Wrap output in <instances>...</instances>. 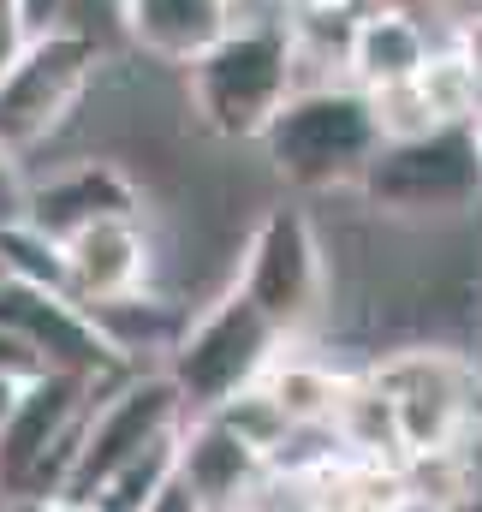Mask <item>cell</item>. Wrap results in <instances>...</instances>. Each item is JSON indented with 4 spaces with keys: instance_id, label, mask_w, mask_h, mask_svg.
I'll list each match as a JSON object with an SVG mask.
<instances>
[{
    "instance_id": "cell-1",
    "label": "cell",
    "mask_w": 482,
    "mask_h": 512,
    "mask_svg": "<svg viewBox=\"0 0 482 512\" xmlns=\"http://www.w3.org/2000/svg\"><path fill=\"white\" fill-rule=\"evenodd\" d=\"M292 90H298V60H292V36L280 12L233 18V30L185 66V96H191L197 126L227 143H256Z\"/></svg>"
},
{
    "instance_id": "cell-2",
    "label": "cell",
    "mask_w": 482,
    "mask_h": 512,
    "mask_svg": "<svg viewBox=\"0 0 482 512\" xmlns=\"http://www.w3.org/2000/svg\"><path fill=\"white\" fill-rule=\"evenodd\" d=\"M256 143L292 191H346L381 149V126L358 84H298Z\"/></svg>"
},
{
    "instance_id": "cell-3",
    "label": "cell",
    "mask_w": 482,
    "mask_h": 512,
    "mask_svg": "<svg viewBox=\"0 0 482 512\" xmlns=\"http://www.w3.org/2000/svg\"><path fill=\"white\" fill-rule=\"evenodd\" d=\"M363 203L393 221H447L482 209L477 126H435L423 137L381 143L358 179Z\"/></svg>"
},
{
    "instance_id": "cell-4",
    "label": "cell",
    "mask_w": 482,
    "mask_h": 512,
    "mask_svg": "<svg viewBox=\"0 0 482 512\" xmlns=\"http://www.w3.org/2000/svg\"><path fill=\"white\" fill-rule=\"evenodd\" d=\"M102 72V42L78 24H54L18 42L0 66V149H36L72 120Z\"/></svg>"
},
{
    "instance_id": "cell-5",
    "label": "cell",
    "mask_w": 482,
    "mask_h": 512,
    "mask_svg": "<svg viewBox=\"0 0 482 512\" xmlns=\"http://www.w3.org/2000/svg\"><path fill=\"white\" fill-rule=\"evenodd\" d=\"M102 387L108 382L60 376V370L18 387L12 417L0 423V495L60 501V489L72 477V459H78L84 417H90Z\"/></svg>"
},
{
    "instance_id": "cell-6",
    "label": "cell",
    "mask_w": 482,
    "mask_h": 512,
    "mask_svg": "<svg viewBox=\"0 0 482 512\" xmlns=\"http://www.w3.org/2000/svg\"><path fill=\"white\" fill-rule=\"evenodd\" d=\"M280 340L286 334L244 292L215 298L197 322H185V334L167 352V382L179 387L185 417L221 411L227 399H239L244 387H256V376L268 370V358H274Z\"/></svg>"
},
{
    "instance_id": "cell-7",
    "label": "cell",
    "mask_w": 482,
    "mask_h": 512,
    "mask_svg": "<svg viewBox=\"0 0 482 512\" xmlns=\"http://www.w3.org/2000/svg\"><path fill=\"white\" fill-rule=\"evenodd\" d=\"M185 423V399L179 387L167 382V370H131L120 382H108L96 393L90 417H84V435H78V459H72V477L60 489L66 507H84L120 465H131L143 447H155L161 435H173Z\"/></svg>"
},
{
    "instance_id": "cell-8",
    "label": "cell",
    "mask_w": 482,
    "mask_h": 512,
    "mask_svg": "<svg viewBox=\"0 0 482 512\" xmlns=\"http://www.w3.org/2000/svg\"><path fill=\"white\" fill-rule=\"evenodd\" d=\"M0 328L42 370L84 376V382H120V376H131V364L108 346V334L96 328V316L78 298H66L60 286H36V280L0 274Z\"/></svg>"
},
{
    "instance_id": "cell-9",
    "label": "cell",
    "mask_w": 482,
    "mask_h": 512,
    "mask_svg": "<svg viewBox=\"0 0 482 512\" xmlns=\"http://www.w3.org/2000/svg\"><path fill=\"white\" fill-rule=\"evenodd\" d=\"M322 239L310 227L304 209H268L256 221V233L244 239V262H239V286L280 334H298L316 304H322Z\"/></svg>"
},
{
    "instance_id": "cell-10",
    "label": "cell",
    "mask_w": 482,
    "mask_h": 512,
    "mask_svg": "<svg viewBox=\"0 0 482 512\" xmlns=\"http://www.w3.org/2000/svg\"><path fill=\"white\" fill-rule=\"evenodd\" d=\"M143 209V191L137 179L114 167V161H78L66 173H54L48 185H30V203H24V227H36L42 239H72L96 221H120Z\"/></svg>"
},
{
    "instance_id": "cell-11",
    "label": "cell",
    "mask_w": 482,
    "mask_h": 512,
    "mask_svg": "<svg viewBox=\"0 0 482 512\" xmlns=\"http://www.w3.org/2000/svg\"><path fill=\"white\" fill-rule=\"evenodd\" d=\"M60 256H66V298H78L84 310L131 298V292H149L155 256H149V239H143L137 215L96 221V227L60 239Z\"/></svg>"
},
{
    "instance_id": "cell-12",
    "label": "cell",
    "mask_w": 482,
    "mask_h": 512,
    "mask_svg": "<svg viewBox=\"0 0 482 512\" xmlns=\"http://www.w3.org/2000/svg\"><path fill=\"white\" fill-rule=\"evenodd\" d=\"M262 453L215 411L179 423V483L203 501V512H239V501L262 477Z\"/></svg>"
},
{
    "instance_id": "cell-13",
    "label": "cell",
    "mask_w": 482,
    "mask_h": 512,
    "mask_svg": "<svg viewBox=\"0 0 482 512\" xmlns=\"http://www.w3.org/2000/svg\"><path fill=\"white\" fill-rule=\"evenodd\" d=\"M114 6L125 36L161 66H191L239 18V0H114Z\"/></svg>"
},
{
    "instance_id": "cell-14",
    "label": "cell",
    "mask_w": 482,
    "mask_h": 512,
    "mask_svg": "<svg viewBox=\"0 0 482 512\" xmlns=\"http://www.w3.org/2000/svg\"><path fill=\"white\" fill-rule=\"evenodd\" d=\"M435 54L429 42V24L411 12V6H369L358 12V30H352V84L358 90H387V84H411L423 72V60Z\"/></svg>"
},
{
    "instance_id": "cell-15",
    "label": "cell",
    "mask_w": 482,
    "mask_h": 512,
    "mask_svg": "<svg viewBox=\"0 0 482 512\" xmlns=\"http://www.w3.org/2000/svg\"><path fill=\"white\" fill-rule=\"evenodd\" d=\"M90 316H96V328L108 334V346L125 364H137L143 352H173V340L185 334V322L149 292H131V298H114V304H90Z\"/></svg>"
},
{
    "instance_id": "cell-16",
    "label": "cell",
    "mask_w": 482,
    "mask_h": 512,
    "mask_svg": "<svg viewBox=\"0 0 482 512\" xmlns=\"http://www.w3.org/2000/svg\"><path fill=\"white\" fill-rule=\"evenodd\" d=\"M256 387L280 405V417H286L292 429H304V423H334V411H340V399H346V382H340V376H328L322 364H304V358H292V364H274V358H268V370L256 376Z\"/></svg>"
},
{
    "instance_id": "cell-17",
    "label": "cell",
    "mask_w": 482,
    "mask_h": 512,
    "mask_svg": "<svg viewBox=\"0 0 482 512\" xmlns=\"http://www.w3.org/2000/svg\"><path fill=\"white\" fill-rule=\"evenodd\" d=\"M417 90L429 102V114L441 126H477L482 114V66L471 60V48H447V54H429L423 72H417Z\"/></svg>"
},
{
    "instance_id": "cell-18",
    "label": "cell",
    "mask_w": 482,
    "mask_h": 512,
    "mask_svg": "<svg viewBox=\"0 0 482 512\" xmlns=\"http://www.w3.org/2000/svg\"><path fill=\"white\" fill-rule=\"evenodd\" d=\"M173 477H179V429L161 435L155 447H143L131 465H120V471L84 501V512H143Z\"/></svg>"
},
{
    "instance_id": "cell-19",
    "label": "cell",
    "mask_w": 482,
    "mask_h": 512,
    "mask_svg": "<svg viewBox=\"0 0 482 512\" xmlns=\"http://www.w3.org/2000/svg\"><path fill=\"white\" fill-rule=\"evenodd\" d=\"M0 262H6V274L12 280H36V286H60L66 292V256L54 239H42L36 227H6L0 233Z\"/></svg>"
},
{
    "instance_id": "cell-20",
    "label": "cell",
    "mask_w": 482,
    "mask_h": 512,
    "mask_svg": "<svg viewBox=\"0 0 482 512\" xmlns=\"http://www.w3.org/2000/svg\"><path fill=\"white\" fill-rule=\"evenodd\" d=\"M24 203H30V185H24V173H18V155L0 149V233L24 221Z\"/></svg>"
},
{
    "instance_id": "cell-21",
    "label": "cell",
    "mask_w": 482,
    "mask_h": 512,
    "mask_svg": "<svg viewBox=\"0 0 482 512\" xmlns=\"http://www.w3.org/2000/svg\"><path fill=\"white\" fill-rule=\"evenodd\" d=\"M66 6H72V0H18V24H24V36L66 24Z\"/></svg>"
},
{
    "instance_id": "cell-22",
    "label": "cell",
    "mask_w": 482,
    "mask_h": 512,
    "mask_svg": "<svg viewBox=\"0 0 482 512\" xmlns=\"http://www.w3.org/2000/svg\"><path fill=\"white\" fill-rule=\"evenodd\" d=\"M143 512H203V501H197V495H191V489L173 477V483H167V489H161V495H155Z\"/></svg>"
},
{
    "instance_id": "cell-23",
    "label": "cell",
    "mask_w": 482,
    "mask_h": 512,
    "mask_svg": "<svg viewBox=\"0 0 482 512\" xmlns=\"http://www.w3.org/2000/svg\"><path fill=\"white\" fill-rule=\"evenodd\" d=\"M18 42H24V24H18V0H0V66L18 54Z\"/></svg>"
},
{
    "instance_id": "cell-24",
    "label": "cell",
    "mask_w": 482,
    "mask_h": 512,
    "mask_svg": "<svg viewBox=\"0 0 482 512\" xmlns=\"http://www.w3.org/2000/svg\"><path fill=\"white\" fill-rule=\"evenodd\" d=\"M280 18H292V12H322V6H358V12H369V6H387V0H268Z\"/></svg>"
},
{
    "instance_id": "cell-25",
    "label": "cell",
    "mask_w": 482,
    "mask_h": 512,
    "mask_svg": "<svg viewBox=\"0 0 482 512\" xmlns=\"http://www.w3.org/2000/svg\"><path fill=\"white\" fill-rule=\"evenodd\" d=\"M0 512H84L66 501H30V495H0Z\"/></svg>"
},
{
    "instance_id": "cell-26",
    "label": "cell",
    "mask_w": 482,
    "mask_h": 512,
    "mask_svg": "<svg viewBox=\"0 0 482 512\" xmlns=\"http://www.w3.org/2000/svg\"><path fill=\"white\" fill-rule=\"evenodd\" d=\"M441 512H482V495H477V489H459V495H453Z\"/></svg>"
},
{
    "instance_id": "cell-27",
    "label": "cell",
    "mask_w": 482,
    "mask_h": 512,
    "mask_svg": "<svg viewBox=\"0 0 482 512\" xmlns=\"http://www.w3.org/2000/svg\"><path fill=\"white\" fill-rule=\"evenodd\" d=\"M18 387H24V382H12V376H0V423L12 417V399H18Z\"/></svg>"
},
{
    "instance_id": "cell-28",
    "label": "cell",
    "mask_w": 482,
    "mask_h": 512,
    "mask_svg": "<svg viewBox=\"0 0 482 512\" xmlns=\"http://www.w3.org/2000/svg\"><path fill=\"white\" fill-rule=\"evenodd\" d=\"M477 155H482V114H477Z\"/></svg>"
},
{
    "instance_id": "cell-29",
    "label": "cell",
    "mask_w": 482,
    "mask_h": 512,
    "mask_svg": "<svg viewBox=\"0 0 482 512\" xmlns=\"http://www.w3.org/2000/svg\"><path fill=\"white\" fill-rule=\"evenodd\" d=\"M393 6H411V0H393Z\"/></svg>"
},
{
    "instance_id": "cell-30",
    "label": "cell",
    "mask_w": 482,
    "mask_h": 512,
    "mask_svg": "<svg viewBox=\"0 0 482 512\" xmlns=\"http://www.w3.org/2000/svg\"><path fill=\"white\" fill-rule=\"evenodd\" d=\"M0 274H6V262H0Z\"/></svg>"
}]
</instances>
